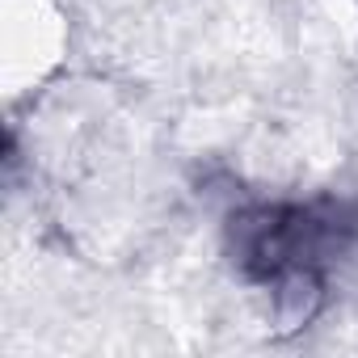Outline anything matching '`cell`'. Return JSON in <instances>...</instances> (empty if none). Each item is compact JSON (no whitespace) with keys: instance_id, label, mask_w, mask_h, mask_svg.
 <instances>
[{"instance_id":"cell-1","label":"cell","mask_w":358,"mask_h":358,"mask_svg":"<svg viewBox=\"0 0 358 358\" xmlns=\"http://www.w3.org/2000/svg\"><path fill=\"white\" fill-rule=\"evenodd\" d=\"M232 224L236 262L257 278H282L287 270L308 266V257H316L329 236V228L299 207H257Z\"/></svg>"},{"instance_id":"cell-2","label":"cell","mask_w":358,"mask_h":358,"mask_svg":"<svg viewBox=\"0 0 358 358\" xmlns=\"http://www.w3.org/2000/svg\"><path fill=\"white\" fill-rule=\"evenodd\" d=\"M316 308H320V278L312 274V266L287 270L278 278V320H282V329L303 324Z\"/></svg>"}]
</instances>
